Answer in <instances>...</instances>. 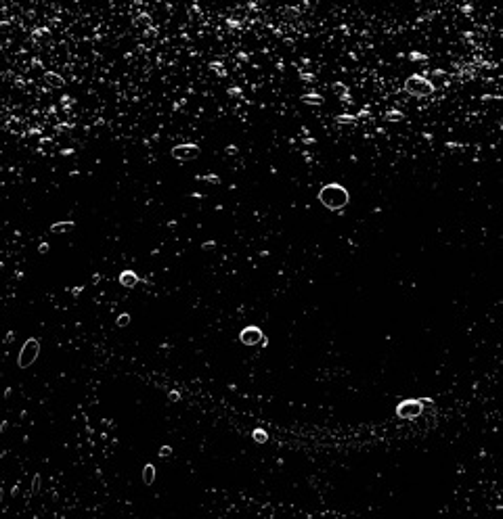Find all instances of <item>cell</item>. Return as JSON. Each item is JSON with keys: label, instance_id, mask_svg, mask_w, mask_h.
Returning a JSON list of instances; mask_svg holds the SVG:
<instances>
[{"label": "cell", "instance_id": "1", "mask_svg": "<svg viewBox=\"0 0 503 519\" xmlns=\"http://www.w3.org/2000/svg\"><path fill=\"white\" fill-rule=\"evenodd\" d=\"M319 201L327 209H342L348 203V191L340 184H325L319 191Z\"/></svg>", "mask_w": 503, "mask_h": 519}, {"label": "cell", "instance_id": "2", "mask_svg": "<svg viewBox=\"0 0 503 519\" xmlns=\"http://www.w3.org/2000/svg\"><path fill=\"white\" fill-rule=\"evenodd\" d=\"M38 354H40V339H38V337L26 339V344H23L21 350H19L17 367H19V369H28L30 364H34V360L38 358Z\"/></svg>", "mask_w": 503, "mask_h": 519}, {"label": "cell", "instance_id": "3", "mask_svg": "<svg viewBox=\"0 0 503 519\" xmlns=\"http://www.w3.org/2000/svg\"><path fill=\"white\" fill-rule=\"evenodd\" d=\"M405 88H407V92L415 94V97H428V94H432V90H434V86L422 76H411L405 82Z\"/></svg>", "mask_w": 503, "mask_h": 519}, {"label": "cell", "instance_id": "4", "mask_svg": "<svg viewBox=\"0 0 503 519\" xmlns=\"http://www.w3.org/2000/svg\"><path fill=\"white\" fill-rule=\"evenodd\" d=\"M422 410H424L422 400H405V402L396 406V415L401 419H415L422 415Z\"/></svg>", "mask_w": 503, "mask_h": 519}, {"label": "cell", "instance_id": "5", "mask_svg": "<svg viewBox=\"0 0 503 519\" xmlns=\"http://www.w3.org/2000/svg\"><path fill=\"white\" fill-rule=\"evenodd\" d=\"M239 341H241L243 346H258V344H264V333H262V329H260V327L250 325V327L241 329Z\"/></svg>", "mask_w": 503, "mask_h": 519}, {"label": "cell", "instance_id": "6", "mask_svg": "<svg viewBox=\"0 0 503 519\" xmlns=\"http://www.w3.org/2000/svg\"><path fill=\"white\" fill-rule=\"evenodd\" d=\"M197 153H200V147L197 145H177L172 149V157L174 159H195L197 157Z\"/></svg>", "mask_w": 503, "mask_h": 519}, {"label": "cell", "instance_id": "7", "mask_svg": "<svg viewBox=\"0 0 503 519\" xmlns=\"http://www.w3.org/2000/svg\"><path fill=\"white\" fill-rule=\"evenodd\" d=\"M118 281H120V285H122V287L132 289L134 285H138V283H141V277H138V275L134 273V270H122L120 277H118Z\"/></svg>", "mask_w": 503, "mask_h": 519}, {"label": "cell", "instance_id": "8", "mask_svg": "<svg viewBox=\"0 0 503 519\" xmlns=\"http://www.w3.org/2000/svg\"><path fill=\"white\" fill-rule=\"evenodd\" d=\"M76 226L74 220H65V222H57V224H51V232L53 234H59V232H65V230H72Z\"/></svg>", "mask_w": 503, "mask_h": 519}, {"label": "cell", "instance_id": "9", "mask_svg": "<svg viewBox=\"0 0 503 519\" xmlns=\"http://www.w3.org/2000/svg\"><path fill=\"white\" fill-rule=\"evenodd\" d=\"M153 479H155V467H153V465H145L143 481L147 483V486H151V483H153Z\"/></svg>", "mask_w": 503, "mask_h": 519}, {"label": "cell", "instance_id": "10", "mask_svg": "<svg viewBox=\"0 0 503 519\" xmlns=\"http://www.w3.org/2000/svg\"><path fill=\"white\" fill-rule=\"evenodd\" d=\"M44 78H46V82H49V84H53L55 88H61V86L65 84L63 78H61V76H57V74H53V72H46V76H44Z\"/></svg>", "mask_w": 503, "mask_h": 519}, {"label": "cell", "instance_id": "11", "mask_svg": "<svg viewBox=\"0 0 503 519\" xmlns=\"http://www.w3.org/2000/svg\"><path fill=\"white\" fill-rule=\"evenodd\" d=\"M302 101L308 103V105H321V103H323V97H321V94H304Z\"/></svg>", "mask_w": 503, "mask_h": 519}, {"label": "cell", "instance_id": "12", "mask_svg": "<svg viewBox=\"0 0 503 519\" xmlns=\"http://www.w3.org/2000/svg\"><path fill=\"white\" fill-rule=\"evenodd\" d=\"M252 435H254V440H256V442H258V444L266 442V438H268V435H266V431H264V429H254V433H252Z\"/></svg>", "mask_w": 503, "mask_h": 519}, {"label": "cell", "instance_id": "13", "mask_svg": "<svg viewBox=\"0 0 503 519\" xmlns=\"http://www.w3.org/2000/svg\"><path fill=\"white\" fill-rule=\"evenodd\" d=\"M128 323H130V314H128V312L120 314V316H118V321H115V325H118V327H126Z\"/></svg>", "mask_w": 503, "mask_h": 519}, {"label": "cell", "instance_id": "14", "mask_svg": "<svg viewBox=\"0 0 503 519\" xmlns=\"http://www.w3.org/2000/svg\"><path fill=\"white\" fill-rule=\"evenodd\" d=\"M170 452H172V448H170V446H163L161 450H159V456H161V458H166Z\"/></svg>", "mask_w": 503, "mask_h": 519}, {"label": "cell", "instance_id": "15", "mask_svg": "<svg viewBox=\"0 0 503 519\" xmlns=\"http://www.w3.org/2000/svg\"><path fill=\"white\" fill-rule=\"evenodd\" d=\"M353 120H355V117H350V115H340V117H338V122H340V124H348Z\"/></svg>", "mask_w": 503, "mask_h": 519}, {"label": "cell", "instance_id": "16", "mask_svg": "<svg viewBox=\"0 0 503 519\" xmlns=\"http://www.w3.org/2000/svg\"><path fill=\"white\" fill-rule=\"evenodd\" d=\"M197 178H202V180H206V182H218L216 176H197Z\"/></svg>", "mask_w": 503, "mask_h": 519}, {"label": "cell", "instance_id": "17", "mask_svg": "<svg viewBox=\"0 0 503 519\" xmlns=\"http://www.w3.org/2000/svg\"><path fill=\"white\" fill-rule=\"evenodd\" d=\"M237 153H239V149H237V147H233V145H229V147H227V155H237Z\"/></svg>", "mask_w": 503, "mask_h": 519}, {"label": "cell", "instance_id": "18", "mask_svg": "<svg viewBox=\"0 0 503 519\" xmlns=\"http://www.w3.org/2000/svg\"><path fill=\"white\" fill-rule=\"evenodd\" d=\"M38 251H40V253H46V251H49V245H46V243H42V245L38 247Z\"/></svg>", "mask_w": 503, "mask_h": 519}, {"label": "cell", "instance_id": "19", "mask_svg": "<svg viewBox=\"0 0 503 519\" xmlns=\"http://www.w3.org/2000/svg\"><path fill=\"white\" fill-rule=\"evenodd\" d=\"M5 341H7V344H9V341H13V331H9V333H7V337H5Z\"/></svg>", "mask_w": 503, "mask_h": 519}, {"label": "cell", "instance_id": "20", "mask_svg": "<svg viewBox=\"0 0 503 519\" xmlns=\"http://www.w3.org/2000/svg\"><path fill=\"white\" fill-rule=\"evenodd\" d=\"M214 247V243H206V245H202V249H212Z\"/></svg>", "mask_w": 503, "mask_h": 519}, {"label": "cell", "instance_id": "21", "mask_svg": "<svg viewBox=\"0 0 503 519\" xmlns=\"http://www.w3.org/2000/svg\"><path fill=\"white\" fill-rule=\"evenodd\" d=\"M229 92H231V94H241V90H239V88H231Z\"/></svg>", "mask_w": 503, "mask_h": 519}]
</instances>
